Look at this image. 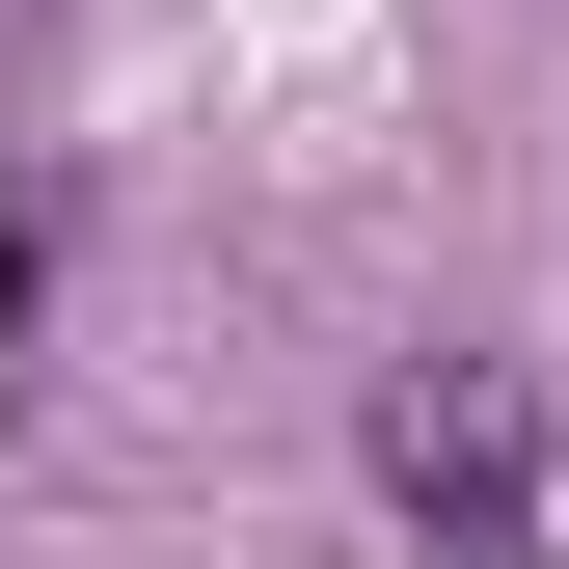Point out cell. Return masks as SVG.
<instances>
[{
  "label": "cell",
  "mask_w": 569,
  "mask_h": 569,
  "mask_svg": "<svg viewBox=\"0 0 569 569\" xmlns=\"http://www.w3.org/2000/svg\"><path fill=\"white\" fill-rule=\"evenodd\" d=\"M380 516L435 569H516V516H542V380L516 352H407L380 380Z\"/></svg>",
  "instance_id": "1"
}]
</instances>
